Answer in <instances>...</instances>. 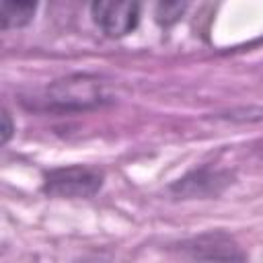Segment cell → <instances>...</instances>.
Instances as JSON below:
<instances>
[{"label":"cell","mask_w":263,"mask_h":263,"mask_svg":"<svg viewBox=\"0 0 263 263\" xmlns=\"http://www.w3.org/2000/svg\"><path fill=\"white\" fill-rule=\"evenodd\" d=\"M111 97L107 92L105 82L90 74H72L60 80H53L45 90L37 97V107L72 113V111H88L109 103Z\"/></svg>","instance_id":"obj_1"},{"label":"cell","mask_w":263,"mask_h":263,"mask_svg":"<svg viewBox=\"0 0 263 263\" xmlns=\"http://www.w3.org/2000/svg\"><path fill=\"white\" fill-rule=\"evenodd\" d=\"M179 253L189 263H245L247 257L238 242L222 232H205L179 245Z\"/></svg>","instance_id":"obj_2"},{"label":"cell","mask_w":263,"mask_h":263,"mask_svg":"<svg viewBox=\"0 0 263 263\" xmlns=\"http://www.w3.org/2000/svg\"><path fill=\"white\" fill-rule=\"evenodd\" d=\"M103 185V173L92 166H60L45 175L43 189L53 197H92Z\"/></svg>","instance_id":"obj_3"},{"label":"cell","mask_w":263,"mask_h":263,"mask_svg":"<svg viewBox=\"0 0 263 263\" xmlns=\"http://www.w3.org/2000/svg\"><path fill=\"white\" fill-rule=\"evenodd\" d=\"M95 23L109 37H123L132 33L140 18V6L136 2H95L90 6Z\"/></svg>","instance_id":"obj_4"},{"label":"cell","mask_w":263,"mask_h":263,"mask_svg":"<svg viewBox=\"0 0 263 263\" xmlns=\"http://www.w3.org/2000/svg\"><path fill=\"white\" fill-rule=\"evenodd\" d=\"M228 183H230V175L226 171L197 168V171H191L189 175L181 177L179 181H175L171 189L179 197L193 199V197H212V195H218Z\"/></svg>","instance_id":"obj_5"},{"label":"cell","mask_w":263,"mask_h":263,"mask_svg":"<svg viewBox=\"0 0 263 263\" xmlns=\"http://www.w3.org/2000/svg\"><path fill=\"white\" fill-rule=\"evenodd\" d=\"M37 4L33 2H2L0 6V21H2V29H18L25 27L27 23H31L33 14H35Z\"/></svg>","instance_id":"obj_6"},{"label":"cell","mask_w":263,"mask_h":263,"mask_svg":"<svg viewBox=\"0 0 263 263\" xmlns=\"http://www.w3.org/2000/svg\"><path fill=\"white\" fill-rule=\"evenodd\" d=\"M183 10H185V4L181 2H160L156 6V18L164 25H171L183 14Z\"/></svg>","instance_id":"obj_7"},{"label":"cell","mask_w":263,"mask_h":263,"mask_svg":"<svg viewBox=\"0 0 263 263\" xmlns=\"http://www.w3.org/2000/svg\"><path fill=\"white\" fill-rule=\"evenodd\" d=\"M10 136H12V121H10L8 111H2V142L6 144Z\"/></svg>","instance_id":"obj_8"}]
</instances>
